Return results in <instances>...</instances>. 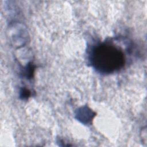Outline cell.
Segmentation results:
<instances>
[{"instance_id": "obj_1", "label": "cell", "mask_w": 147, "mask_h": 147, "mask_svg": "<svg viewBox=\"0 0 147 147\" xmlns=\"http://www.w3.org/2000/svg\"><path fill=\"white\" fill-rule=\"evenodd\" d=\"M87 56L92 68L102 75L116 73L126 64L124 51L111 40L92 45L88 51Z\"/></svg>"}, {"instance_id": "obj_2", "label": "cell", "mask_w": 147, "mask_h": 147, "mask_svg": "<svg viewBox=\"0 0 147 147\" xmlns=\"http://www.w3.org/2000/svg\"><path fill=\"white\" fill-rule=\"evenodd\" d=\"M13 33L11 35V41L14 46L18 48L24 47L28 41V33L26 29L21 24H13Z\"/></svg>"}, {"instance_id": "obj_3", "label": "cell", "mask_w": 147, "mask_h": 147, "mask_svg": "<svg viewBox=\"0 0 147 147\" xmlns=\"http://www.w3.org/2000/svg\"><path fill=\"white\" fill-rule=\"evenodd\" d=\"M96 114L88 106H83L77 109L75 112V118L81 123L86 125H91L92 119Z\"/></svg>"}, {"instance_id": "obj_4", "label": "cell", "mask_w": 147, "mask_h": 147, "mask_svg": "<svg viewBox=\"0 0 147 147\" xmlns=\"http://www.w3.org/2000/svg\"><path fill=\"white\" fill-rule=\"evenodd\" d=\"M36 69V65L33 62L30 61L25 66H23L21 68L20 75L22 77L26 79L27 80L32 79L34 74V71Z\"/></svg>"}, {"instance_id": "obj_5", "label": "cell", "mask_w": 147, "mask_h": 147, "mask_svg": "<svg viewBox=\"0 0 147 147\" xmlns=\"http://www.w3.org/2000/svg\"><path fill=\"white\" fill-rule=\"evenodd\" d=\"M31 91L29 89L25 87H22L20 88L19 92V96L21 99L27 100L31 96Z\"/></svg>"}]
</instances>
